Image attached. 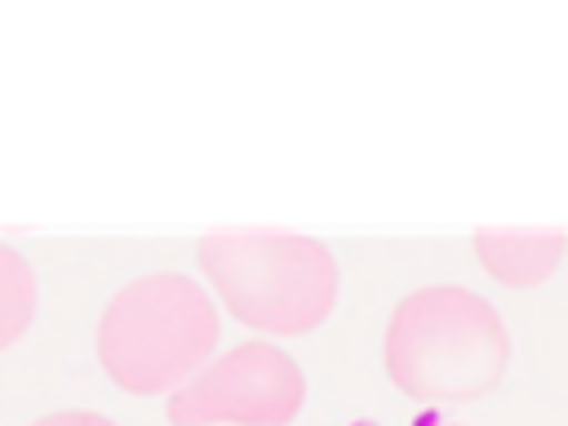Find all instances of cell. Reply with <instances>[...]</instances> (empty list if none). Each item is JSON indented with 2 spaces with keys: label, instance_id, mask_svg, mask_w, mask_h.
I'll list each match as a JSON object with an SVG mask.
<instances>
[{
  "label": "cell",
  "instance_id": "6da1fadb",
  "mask_svg": "<svg viewBox=\"0 0 568 426\" xmlns=\"http://www.w3.org/2000/svg\"><path fill=\"white\" fill-rule=\"evenodd\" d=\"M217 337V320L200 284L186 275H146L124 284L98 324L102 368L138 395L169 390Z\"/></svg>",
  "mask_w": 568,
  "mask_h": 426
},
{
  "label": "cell",
  "instance_id": "3957f363",
  "mask_svg": "<svg viewBox=\"0 0 568 426\" xmlns=\"http://www.w3.org/2000/svg\"><path fill=\"white\" fill-rule=\"evenodd\" d=\"M36 315V275L31 262L0 240V351L27 333Z\"/></svg>",
  "mask_w": 568,
  "mask_h": 426
},
{
  "label": "cell",
  "instance_id": "277c9868",
  "mask_svg": "<svg viewBox=\"0 0 568 426\" xmlns=\"http://www.w3.org/2000/svg\"><path fill=\"white\" fill-rule=\"evenodd\" d=\"M31 426H115V422L102 417V413H89V408H62V413H49Z\"/></svg>",
  "mask_w": 568,
  "mask_h": 426
},
{
  "label": "cell",
  "instance_id": "7a4b0ae2",
  "mask_svg": "<svg viewBox=\"0 0 568 426\" xmlns=\"http://www.w3.org/2000/svg\"><path fill=\"white\" fill-rule=\"evenodd\" d=\"M293 377V368L266 351V346H240L231 351V359L204 368L195 382H186L173 399H169V417L178 426H204L217 417H240V422H271L280 413L293 408L288 395L275 390H257L262 382H280Z\"/></svg>",
  "mask_w": 568,
  "mask_h": 426
}]
</instances>
